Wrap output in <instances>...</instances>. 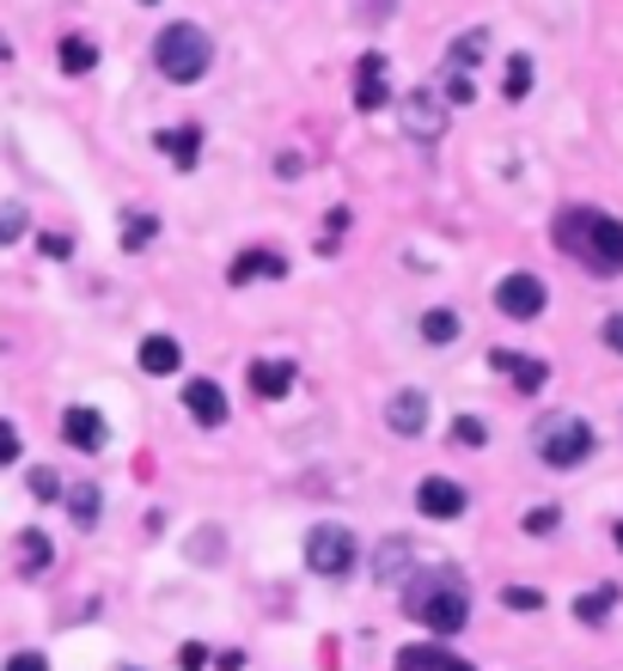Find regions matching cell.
Segmentation results:
<instances>
[{
    "instance_id": "9a60e30c",
    "label": "cell",
    "mask_w": 623,
    "mask_h": 671,
    "mask_svg": "<svg viewBox=\"0 0 623 671\" xmlns=\"http://www.w3.org/2000/svg\"><path fill=\"white\" fill-rule=\"evenodd\" d=\"M410 567H416L410 538H385L379 550H373V580H379V586H398V580H410Z\"/></svg>"
},
{
    "instance_id": "ab89813d",
    "label": "cell",
    "mask_w": 623,
    "mask_h": 671,
    "mask_svg": "<svg viewBox=\"0 0 623 671\" xmlns=\"http://www.w3.org/2000/svg\"><path fill=\"white\" fill-rule=\"evenodd\" d=\"M141 7H160V0H141Z\"/></svg>"
},
{
    "instance_id": "484cf974",
    "label": "cell",
    "mask_w": 623,
    "mask_h": 671,
    "mask_svg": "<svg viewBox=\"0 0 623 671\" xmlns=\"http://www.w3.org/2000/svg\"><path fill=\"white\" fill-rule=\"evenodd\" d=\"M160 238V220L153 214H122V250H147Z\"/></svg>"
},
{
    "instance_id": "1f68e13d",
    "label": "cell",
    "mask_w": 623,
    "mask_h": 671,
    "mask_svg": "<svg viewBox=\"0 0 623 671\" xmlns=\"http://www.w3.org/2000/svg\"><path fill=\"white\" fill-rule=\"evenodd\" d=\"M557 507H531V513H526V538H550V531H557Z\"/></svg>"
},
{
    "instance_id": "5b68a950",
    "label": "cell",
    "mask_w": 623,
    "mask_h": 671,
    "mask_svg": "<svg viewBox=\"0 0 623 671\" xmlns=\"http://www.w3.org/2000/svg\"><path fill=\"white\" fill-rule=\"evenodd\" d=\"M483 50H490V31H464V37H452L447 62H440V98L447 105H477V62Z\"/></svg>"
},
{
    "instance_id": "ffe728a7",
    "label": "cell",
    "mask_w": 623,
    "mask_h": 671,
    "mask_svg": "<svg viewBox=\"0 0 623 671\" xmlns=\"http://www.w3.org/2000/svg\"><path fill=\"white\" fill-rule=\"evenodd\" d=\"M531 86H538V67H531V55H526V50H519V55H507L502 98H507V105H526V98H531Z\"/></svg>"
},
{
    "instance_id": "4316f807",
    "label": "cell",
    "mask_w": 623,
    "mask_h": 671,
    "mask_svg": "<svg viewBox=\"0 0 623 671\" xmlns=\"http://www.w3.org/2000/svg\"><path fill=\"white\" fill-rule=\"evenodd\" d=\"M452 446L459 452H483L490 446V422H483V415H459V422H452Z\"/></svg>"
},
{
    "instance_id": "ba28073f",
    "label": "cell",
    "mask_w": 623,
    "mask_h": 671,
    "mask_svg": "<svg viewBox=\"0 0 623 671\" xmlns=\"http://www.w3.org/2000/svg\"><path fill=\"white\" fill-rule=\"evenodd\" d=\"M495 305H502V317L531 324V317H544V305H550V288H544V275L514 269V275H502V288H495Z\"/></svg>"
},
{
    "instance_id": "d590c367",
    "label": "cell",
    "mask_w": 623,
    "mask_h": 671,
    "mask_svg": "<svg viewBox=\"0 0 623 671\" xmlns=\"http://www.w3.org/2000/svg\"><path fill=\"white\" fill-rule=\"evenodd\" d=\"M599 336H605V348H611V355H623V312H611L605 324H599Z\"/></svg>"
},
{
    "instance_id": "f35d334b",
    "label": "cell",
    "mask_w": 623,
    "mask_h": 671,
    "mask_svg": "<svg viewBox=\"0 0 623 671\" xmlns=\"http://www.w3.org/2000/svg\"><path fill=\"white\" fill-rule=\"evenodd\" d=\"M0 62H7V37H0Z\"/></svg>"
},
{
    "instance_id": "836d02e7",
    "label": "cell",
    "mask_w": 623,
    "mask_h": 671,
    "mask_svg": "<svg viewBox=\"0 0 623 671\" xmlns=\"http://www.w3.org/2000/svg\"><path fill=\"white\" fill-rule=\"evenodd\" d=\"M202 665H208V647H202V641L178 647V671H202Z\"/></svg>"
},
{
    "instance_id": "44dd1931",
    "label": "cell",
    "mask_w": 623,
    "mask_h": 671,
    "mask_svg": "<svg viewBox=\"0 0 623 671\" xmlns=\"http://www.w3.org/2000/svg\"><path fill=\"white\" fill-rule=\"evenodd\" d=\"M67 519H74V526H80V531H93L98 526V513H105V500H98V488L93 483H80V488H67Z\"/></svg>"
},
{
    "instance_id": "30bf717a",
    "label": "cell",
    "mask_w": 623,
    "mask_h": 671,
    "mask_svg": "<svg viewBox=\"0 0 623 671\" xmlns=\"http://www.w3.org/2000/svg\"><path fill=\"white\" fill-rule=\"evenodd\" d=\"M464 507H471V495H464V483H452V476H422V483H416V513L422 519H459Z\"/></svg>"
},
{
    "instance_id": "f1b7e54d",
    "label": "cell",
    "mask_w": 623,
    "mask_h": 671,
    "mask_svg": "<svg viewBox=\"0 0 623 671\" xmlns=\"http://www.w3.org/2000/svg\"><path fill=\"white\" fill-rule=\"evenodd\" d=\"M25 208L19 202H0V245H13V238H25Z\"/></svg>"
},
{
    "instance_id": "d6a6232c",
    "label": "cell",
    "mask_w": 623,
    "mask_h": 671,
    "mask_svg": "<svg viewBox=\"0 0 623 671\" xmlns=\"http://www.w3.org/2000/svg\"><path fill=\"white\" fill-rule=\"evenodd\" d=\"M37 250L50 257V263H67V257H74V238H62V232H43V238H37Z\"/></svg>"
},
{
    "instance_id": "74e56055",
    "label": "cell",
    "mask_w": 623,
    "mask_h": 671,
    "mask_svg": "<svg viewBox=\"0 0 623 671\" xmlns=\"http://www.w3.org/2000/svg\"><path fill=\"white\" fill-rule=\"evenodd\" d=\"M611 538H617V550H623V519H617V526H611Z\"/></svg>"
},
{
    "instance_id": "4dcf8cb0",
    "label": "cell",
    "mask_w": 623,
    "mask_h": 671,
    "mask_svg": "<svg viewBox=\"0 0 623 671\" xmlns=\"http://www.w3.org/2000/svg\"><path fill=\"white\" fill-rule=\"evenodd\" d=\"M502 605L507 610H544V593H538V586H507Z\"/></svg>"
},
{
    "instance_id": "6da1fadb",
    "label": "cell",
    "mask_w": 623,
    "mask_h": 671,
    "mask_svg": "<svg viewBox=\"0 0 623 671\" xmlns=\"http://www.w3.org/2000/svg\"><path fill=\"white\" fill-rule=\"evenodd\" d=\"M557 245L581 257L593 275H623V220L599 208H562L557 214Z\"/></svg>"
},
{
    "instance_id": "d6986e66",
    "label": "cell",
    "mask_w": 623,
    "mask_h": 671,
    "mask_svg": "<svg viewBox=\"0 0 623 671\" xmlns=\"http://www.w3.org/2000/svg\"><path fill=\"white\" fill-rule=\"evenodd\" d=\"M398 671H477V665H464L459 653H447V647H404L398 653Z\"/></svg>"
},
{
    "instance_id": "4fadbf2b",
    "label": "cell",
    "mask_w": 623,
    "mask_h": 671,
    "mask_svg": "<svg viewBox=\"0 0 623 671\" xmlns=\"http://www.w3.org/2000/svg\"><path fill=\"white\" fill-rule=\"evenodd\" d=\"M281 275H288V257H281V250H269V245L239 250V257H233V269H226V281H233V288H245V281H281Z\"/></svg>"
},
{
    "instance_id": "3957f363",
    "label": "cell",
    "mask_w": 623,
    "mask_h": 671,
    "mask_svg": "<svg viewBox=\"0 0 623 671\" xmlns=\"http://www.w3.org/2000/svg\"><path fill=\"white\" fill-rule=\"evenodd\" d=\"M153 67H160L172 86H196V79L214 67V43H208V31L190 25V19H172V25L153 37Z\"/></svg>"
},
{
    "instance_id": "8fae6325",
    "label": "cell",
    "mask_w": 623,
    "mask_h": 671,
    "mask_svg": "<svg viewBox=\"0 0 623 671\" xmlns=\"http://www.w3.org/2000/svg\"><path fill=\"white\" fill-rule=\"evenodd\" d=\"M355 105H361V110L398 105V98H391V62H385L379 50H367V55L355 62Z\"/></svg>"
},
{
    "instance_id": "7402d4cb",
    "label": "cell",
    "mask_w": 623,
    "mask_h": 671,
    "mask_svg": "<svg viewBox=\"0 0 623 671\" xmlns=\"http://www.w3.org/2000/svg\"><path fill=\"white\" fill-rule=\"evenodd\" d=\"M55 67H62V74H93V67H98V43L62 37V50H55Z\"/></svg>"
},
{
    "instance_id": "7c38bea8",
    "label": "cell",
    "mask_w": 623,
    "mask_h": 671,
    "mask_svg": "<svg viewBox=\"0 0 623 671\" xmlns=\"http://www.w3.org/2000/svg\"><path fill=\"white\" fill-rule=\"evenodd\" d=\"M62 440L74 452H105L110 446V422L98 415V409L74 403V409H62Z\"/></svg>"
},
{
    "instance_id": "83f0119b",
    "label": "cell",
    "mask_w": 623,
    "mask_h": 671,
    "mask_svg": "<svg viewBox=\"0 0 623 671\" xmlns=\"http://www.w3.org/2000/svg\"><path fill=\"white\" fill-rule=\"evenodd\" d=\"M25 488H31V500H62V476H55L50 464H37V470L25 476Z\"/></svg>"
},
{
    "instance_id": "7a4b0ae2",
    "label": "cell",
    "mask_w": 623,
    "mask_h": 671,
    "mask_svg": "<svg viewBox=\"0 0 623 671\" xmlns=\"http://www.w3.org/2000/svg\"><path fill=\"white\" fill-rule=\"evenodd\" d=\"M404 610L416 623H428V635H459L471 623V598H464V586L452 574H416Z\"/></svg>"
},
{
    "instance_id": "f546056e",
    "label": "cell",
    "mask_w": 623,
    "mask_h": 671,
    "mask_svg": "<svg viewBox=\"0 0 623 671\" xmlns=\"http://www.w3.org/2000/svg\"><path fill=\"white\" fill-rule=\"evenodd\" d=\"M544 379H550V367L519 355V367H514V385H519V391H544Z\"/></svg>"
},
{
    "instance_id": "603a6c76",
    "label": "cell",
    "mask_w": 623,
    "mask_h": 671,
    "mask_svg": "<svg viewBox=\"0 0 623 671\" xmlns=\"http://www.w3.org/2000/svg\"><path fill=\"white\" fill-rule=\"evenodd\" d=\"M422 343H428V348H447V343H459V312H447V305L422 312Z\"/></svg>"
},
{
    "instance_id": "8d00e7d4",
    "label": "cell",
    "mask_w": 623,
    "mask_h": 671,
    "mask_svg": "<svg viewBox=\"0 0 623 671\" xmlns=\"http://www.w3.org/2000/svg\"><path fill=\"white\" fill-rule=\"evenodd\" d=\"M7 671H50V659H43V653H13V659H7Z\"/></svg>"
},
{
    "instance_id": "d4e9b609",
    "label": "cell",
    "mask_w": 623,
    "mask_h": 671,
    "mask_svg": "<svg viewBox=\"0 0 623 671\" xmlns=\"http://www.w3.org/2000/svg\"><path fill=\"white\" fill-rule=\"evenodd\" d=\"M50 562H55L50 538H43V531H25V538H19V567H25V574H43Z\"/></svg>"
},
{
    "instance_id": "e0dca14e",
    "label": "cell",
    "mask_w": 623,
    "mask_h": 671,
    "mask_svg": "<svg viewBox=\"0 0 623 671\" xmlns=\"http://www.w3.org/2000/svg\"><path fill=\"white\" fill-rule=\"evenodd\" d=\"M245 385H251V397L276 403V397H288V391H293V367H288V360H251Z\"/></svg>"
},
{
    "instance_id": "8992f818",
    "label": "cell",
    "mask_w": 623,
    "mask_h": 671,
    "mask_svg": "<svg viewBox=\"0 0 623 671\" xmlns=\"http://www.w3.org/2000/svg\"><path fill=\"white\" fill-rule=\"evenodd\" d=\"M305 567L319 580H348V567H355V531L348 526H312L305 531Z\"/></svg>"
},
{
    "instance_id": "52a82bcc",
    "label": "cell",
    "mask_w": 623,
    "mask_h": 671,
    "mask_svg": "<svg viewBox=\"0 0 623 671\" xmlns=\"http://www.w3.org/2000/svg\"><path fill=\"white\" fill-rule=\"evenodd\" d=\"M447 117H452V105L440 93H410V98H398V122H404V134L410 141H422V147H434L440 134H447Z\"/></svg>"
},
{
    "instance_id": "2e32d148",
    "label": "cell",
    "mask_w": 623,
    "mask_h": 671,
    "mask_svg": "<svg viewBox=\"0 0 623 671\" xmlns=\"http://www.w3.org/2000/svg\"><path fill=\"white\" fill-rule=\"evenodd\" d=\"M153 147L172 159L178 172H190V165L202 159V129H196V122H184V129H160V134H153Z\"/></svg>"
},
{
    "instance_id": "cb8c5ba5",
    "label": "cell",
    "mask_w": 623,
    "mask_h": 671,
    "mask_svg": "<svg viewBox=\"0 0 623 671\" xmlns=\"http://www.w3.org/2000/svg\"><path fill=\"white\" fill-rule=\"evenodd\" d=\"M617 586H593V593H581V598H574V617H581V623H605L611 617V610H617Z\"/></svg>"
},
{
    "instance_id": "e575fe53",
    "label": "cell",
    "mask_w": 623,
    "mask_h": 671,
    "mask_svg": "<svg viewBox=\"0 0 623 671\" xmlns=\"http://www.w3.org/2000/svg\"><path fill=\"white\" fill-rule=\"evenodd\" d=\"M0 464H19V428L0 415Z\"/></svg>"
},
{
    "instance_id": "9c48e42d",
    "label": "cell",
    "mask_w": 623,
    "mask_h": 671,
    "mask_svg": "<svg viewBox=\"0 0 623 671\" xmlns=\"http://www.w3.org/2000/svg\"><path fill=\"white\" fill-rule=\"evenodd\" d=\"M428 422H434V397H428V391L404 385V391L385 397V428H391V434L416 440V434H428Z\"/></svg>"
},
{
    "instance_id": "ac0fdd59",
    "label": "cell",
    "mask_w": 623,
    "mask_h": 671,
    "mask_svg": "<svg viewBox=\"0 0 623 671\" xmlns=\"http://www.w3.org/2000/svg\"><path fill=\"white\" fill-rule=\"evenodd\" d=\"M178 367H184V348H178V336H147V343H141V372H153V379H172Z\"/></svg>"
},
{
    "instance_id": "277c9868",
    "label": "cell",
    "mask_w": 623,
    "mask_h": 671,
    "mask_svg": "<svg viewBox=\"0 0 623 671\" xmlns=\"http://www.w3.org/2000/svg\"><path fill=\"white\" fill-rule=\"evenodd\" d=\"M531 446H538V458L550 464V470H574V464L593 458V422H581V415H569V409H557V415H544L538 434H531Z\"/></svg>"
},
{
    "instance_id": "5bb4252c",
    "label": "cell",
    "mask_w": 623,
    "mask_h": 671,
    "mask_svg": "<svg viewBox=\"0 0 623 671\" xmlns=\"http://www.w3.org/2000/svg\"><path fill=\"white\" fill-rule=\"evenodd\" d=\"M184 409L196 415L202 428H221L226 415H233V403H226V391H221L214 379H190V385H184Z\"/></svg>"
}]
</instances>
